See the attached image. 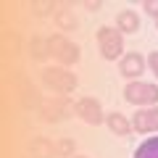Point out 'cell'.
Masks as SVG:
<instances>
[{
  "label": "cell",
  "mask_w": 158,
  "mask_h": 158,
  "mask_svg": "<svg viewBox=\"0 0 158 158\" xmlns=\"http://www.w3.org/2000/svg\"><path fill=\"white\" fill-rule=\"evenodd\" d=\"M42 82H45V87H50L53 92H61V95L74 92L79 85V79L69 69H45L42 71Z\"/></svg>",
  "instance_id": "obj_1"
},
{
  "label": "cell",
  "mask_w": 158,
  "mask_h": 158,
  "mask_svg": "<svg viewBox=\"0 0 158 158\" xmlns=\"http://www.w3.org/2000/svg\"><path fill=\"white\" fill-rule=\"evenodd\" d=\"M98 45H100L103 58L116 61V58L124 53V37H121V32H116V29H111V27H100L98 29Z\"/></svg>",
  "instance_id": "obj_2"
},
{
  "label": "cell",
  "mask_w": 158,
  "mask_h": 158,
  "mask_svg": "<svg viewBox=\"0 0 158 158\" xmlns=\"http://www.w3.org/2000/svg\"><path fill=\"white\" fill-rule=\"evenodd\" d=\"M45 50L50 53L53 58H58L63 66H71V63L79 61V48L74 45V42H69L66 37H61V34H56V37L48 40V42H45Z\"/></svg>",
  "instance_id": "obj_3"
},
{
  "label": "cell",
  "mask_w": 158,
  "mask_h": 158,
  "mask_svg": "<svg viewBox=\"0 0 158 158\" xmlns=\"http://www.w3.org/2000/svg\"><path fill=\"white\" fill-rule=\"evenodd\" d=\"M124 98L132 106H156L158 103V87L148 82H129L124 87Z\"/></svg>",
  "instance_id": "obj_4"
},
{
  "label": "cell",
  "mask_w": 158,
  "mask_h": 158,
  "mask_svg": "<svg viewBox=\"0 0 158 158\" xmlns=\"http://www.w3.org/2000/svg\"><path fill=\"white\" fill-rule=\"evenodd\" d=\"M77 116H82L87 124H95V127L106 121V116L100 111V103L95 98H82V100H77Z\"/></svg>",
  "instance_id": "obj_5"
},
{
  "label": "cell",
  "mask_w": 158,
  "mask_h": 158,
  "mask_svg": "<svg viewBox=\"0 0 158 158\" xmlns=\"http://www.w3.org/2000/svg\"><path fill=\"white\" fill-rule=\"evenodd\" d=\"M132 129L140 132V135L158 132V108H145V111H137L135 121H132Z\"/></svg>",
  "instance_id": "obj_6"
},
{
  "label": "cell",
  "mask_w": 158,
  "mask_h": 158,
  "mask_svg": "<svg viewBox=\"0 0 158 158\" xmlns=\"http://www.w3.org/2000/svg\"><path fill=\"white\" fill-rule=\"evenodd\" d=\"M71 108H77V106H71V100H69L66 95H58V98H53V100H45L42 103V116L45 118H63Z\"/></svg>",
  "instance_id": "obj_7"
},
{
  "label": "cell",
  "mask_w": 158,
  "mask_h": 158,
  "mask_svg": "<svg viewBox=\"0 0 158 158\" xmlns=\"http://www.w3.org/2000/svg\"><path fill=\"white\" fill-rule=\"evenodd\" d=\"M145 71V58L140 56V53H127L124 58H121V74L124 77H140V74Z\"/></svg>",
  "instance_id": "obj_8"
},
{
  "label": "cell",
  "mask_w": 158,
  "mask_h": 158,
  "mask_svg": "<svg viewBox=\"0 0 158 158\" xmlns=\"http://www.w3.org/2000/svg\"><path fill=\"white\" fill-rule=\"evenodd\" d=\"M106 124L111 132H116V135H129L132 132V124L127 121V116H121V113H111V116H106Z\"/></svg>",
  "instance_id": "obj_9"
},
{
  "label": "cell",
  "mask_w": 158,
  "mask_h": 158,
  "mask_svg": "<svg viewBox=\"0 0 158 158\" xmlns=\"http://www.w3.org/2000/svg\"><path fill=\"white\" fill-rule=\"evenodd\" d=\"M118 32H137L140 29V19H137V11H121L116 19Z\"/></svg>",
  "instance_id": "obj_10"
},
{
  "label": "cell",
  "mask_w": 158,
  "mask_h": 158,
  "mask_svg": "<svg viewBox=\"0 0 158 158\" xmlns=\"http://www.w3.org/2000/svg\"><path fill=\"white\" fill-rule=\"evenodd\" d=\"M135 158H158V137H150L142 142L135 150Z\"/></svg>",
  "instance_id": "obj_11"
},
{
  "label": "cell",
  "mask_w": 158,
  "mask_h": 158,
  "mask_svg": "<svg viewBox=\"0 0 158 158\" xmlns=\"http://www.w3.org/2000/svg\"><path fill=\"white\" fill-rule=\"evenodd\" d=\"M32 153L34 156H40V158H53L56 156V148H53V142H48V140H34L32 142Z\"/></svg>",
  "instance_id": "obj_12"
},
{
  "label": "cell",
  "mask_w": 158,
  "mask_h": 158,
  "mask_svg": "<svg viewBox=\"0 0 158 158\" xmlns=\"http://www.w3.org/2000/svg\"><path fill=\"white\" fill-rule=\"evenodd\" d=\"M56 21L61 24L63 29H77V19H74V16H69L66 11H58V13H56Z\"/></svg>",
  "instance_id": "obj_13"
},
{
  "label": "cell",
  "mask_w": 158,
  "mask_h": 158,
  "mask_svg": "<svg viewBox=\"0 0 158 158\" xmlns=\"http://www.w3.org/2000/svg\"><path fill=\"white\" fill-rule=\"evenodd\" d=\"M142 8H145L150 16H156V19H158V3H156V0H145V3H142Z\"/></svg>",
  "instance_id": "obj_14"
},
{
  "label": "cell",
  "mask_w": 158,
  "mask_h": 158,
  "mask_svg": "<svg viewBox=\"0 0 158 158\" xmlns=\"http://www.w3.org/2000/svg\"><path fill=\"white\" fill-rule=\"evenodd\" d=\"M148 66H150L153 74L158 77V53H150V58H148Z\"/></svg>",
  "instance_id": "obj_15"
},
{
  "label": "cell",
  "mask_w": 158,
  "mask_h": 158,
  "mask_svg": "<svg viewBox=\"0 0 158 158\" xmlns=\"http://www.w3.org/2000/svg\"><path fill=\"white\" fill-rule=\"evenodd\" d=\"M58 150H61L63 156H69V153H71L74 148H71V142H61V145H58Z\"/></svg>",
  "instance_id": "obj_16"
},
{
  "label": "cell",
  "mask_w": 158,
  "mask_h": 158,
  "mask_svg": "<svg viewBox=\"0 0 158 158\" xmlns=\"http://www.w3.org/2000/svg\"><path fill=\"white\" fill-rule=\"evenodd\" d=\"M156 27H158V19H156Z\"/></svg>",
  "instance_id": "obj_17"
},
{
  "label": "cell",
  "mask_w": 158,
  "mask_h": 158,
  "mask_svg": "<svg viewBox=\"0 0 158 158\" xmlns=\"http://www.w3.org/2000/svg\"><path fill=\"white\" fill-rule=\"evenodd\" d=\"M77 158H85V156H77Z\"/></svg>",
  "instance_id": "obj_18"
}]
</instances>
